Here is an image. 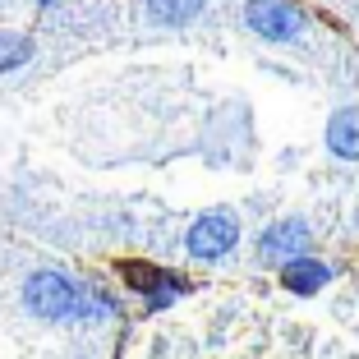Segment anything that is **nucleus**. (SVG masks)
<instances>
[{"label":"nucleus","instance_id":"obj_1","mask_svg":"<svg viewBox=\"0 0 359 359\" xmlns=\"http://www.w3.org/2000/svg\"><path fill=\"white\" fill-rule=\"evenodd\" d=\"M79 295H83V281L60 267H37V272L23 276V309H28L37 323H74L79 318Z\"/></svg>","mask_w":359,"mask_h":359},{"label":"nucleus","instance_id":"obj_2","mask_svg":"<svg viewBox=\"0 0 359 359\" xmlns=\"http://www.w3.org/2000/svg\"><path fill=\"white\" fill-rule=\"evenodd\" d=\"M240 244V217L226 208L217 212H203L198 222L189 226V235H184V249H189V258H203V263H217V258H226Z\"/></svg>","mask_w":359,"mask_h":359},{"label":"nucleus","instance_id":"obj_3","mask_svg":"<svg viewBox=\"0 0 359 359\" xmlns=\"http://www.w3.org/2000/svg\"><path fill=\"white\" fill-rule=\"evenodd\" d=\"M244 19H249V28H254L258 37H267V42H290V37L304 28V14H299V5H290V0H249Z\"/></svg>","mask_w":359,"mask_h":359},{"label":"nucleus","instance_id":"obj_4","mask_svg":"<svg viewBox=\"0 0 359 359\" xmlns=\"http://www.w3.org/2000/svg\"><path fill=\"white\" fill-rule=\"evenodd\" d=\"M309 244H313V231H309L304 217H281V222H272L263 231V240H258V254L272 258V263H290V258H304Z\"/></svg>","mask_w":359,"mask_h":359},{"label":"nucleus","instance_id":"obj_5","mask_svg":"<svg viewBox=\"0 0 359 359\" xmlns=\"http://www.w3.org/2000/svg\"><path fill=\"white\" fill-rule=\"evenodd\" d=\"M332 281V267L318 263V258H290V263H281V285L290 290V295H313V290H323V285Z\"/></svg>","mask_w":359,"mask_h":359},{"label":"nucleus","instance_id":"obj_6","mask_svg":"<svg viewBox=\"0 0 359 359\" xmlns=\"http://www.w3.org/2000/svg\"><path fill=\"white\" fill-rule=\"evenodd\" d=\"M327 148L337 152L341 161H355L359 157V106H346L337 111L327 125Z\"/></svg>","mask_w":359,"mask_h":359},{"label":"nucleus","instance_id":"obj_7","mask_svg":"<svg viewBox=\"0 0 359 359\" xmlns=\"http://www.w3.org/2000/svg\"><path fill=\"white\" fill-rule=\"evenodd\" d=\"M120 313V299L106 290L102 281H83V295H79V318L74 323H106V318Z\"/></svg>","mask_w":359,"mask_h":359},{"label":"nucleus","instance_id":"obj_8","mask_svg":"<svg viewBox=\"0 0 359 359\" xmlns=\"http://www.w3.org/2000/svg\"><path fill=\"white\" fill-rule=\"evenodd\" d=\"M28 60H32V37H23L14 28H0V79L23 69Z\"/></svg>","mask_w":359,"mask_h":359},{"label":"nucleus","instance_id":"obj_9","mask_svg":"<svg viewBox=\"0 0 359 359\" xmlns=\"http://www.w3.org/2000/svg\"><path fill=\"white\" fill-rule=\"evenodd\" d=\"M180 295H184V281H180L175 272H166V276H161V281L148 290V295H143V309H148V313H166V309L175 304Z\"/></svg>","mask_w":359,"mask_h":359},{"label":"nucleus","instance_id":"obj_10","mask_svg":"<svg viewBox=\"0 0 359 359\" xmlns=\"http://www.w3.org/2000/svg\"><path fill=\"white\" fill-rule=\"evenodd\" d=\"M198 10H203V0H148V14L161 23H189L198 19Z\"/></svg>","mask_w":359,"mask_h":359},{"label":"nucleus","instance_id":"obj_11","mask_svg":"<svg viewBox=\"0 0 359 359\" xmlns=\"http://www.w3.org/2000/svg\"><path fill=\"white\" fill-rule=\"evenodd\" d=\"M120 276H125V285H129V290L148 295V290H152V285H157L166 272H161V267H152V263H120Z\"/></svg>","mask_w":359,"mask_h":359},{"label":"nucleus","instance_id":"obj_12","mask_svg":"<svg viewBox=\"0 0 359 359\" xmlns=\"http://www.w3.org/2000/svg\"><path fill=\"white\" fill-rule=\"evenodd\" d=\"M32 5H37V10H55V5H60V0H32Z\"/></svg>","mask_w":359,"mask_h":359}]
</instances>
